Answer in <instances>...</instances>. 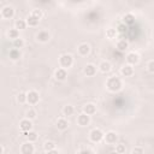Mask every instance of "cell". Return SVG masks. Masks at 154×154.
<instances>
[{
  "label": "cell",
  "mask_w": 154,
  "mask_h": 154,
  "mask_svg": "<svg viewBox=\"0 0 154 154\" xmlns=\"http://www.w3.org/2000/svg\"><path fill=\"white\" fill-rule=\"evenodd\" d=\"M114 152H117L118 154H125L126 153V147H125V144L124 143H118V144H116V150Z\"/></svg>",
  "instance_id": "d6a6232c"
},
{
  "label": "cell",
  "mask_w": 154,
  "mask_h": 154,
  "mask_svg": "<svg viewBox=\"0 0 154 154\" xmlns=\"http://www.w3.org/2000/svg\"><path fill=\"white\" fill-rule=\"evenodd\" d=\"M5 153V147H4V144H1L0 146V154H4Z\"/></svg>",
  "instance_id": "74e56055"
},
{
  "label": "cell",
  "mask_w": 154,
  "mask_h": 154,
  "mask_svg": "<svg viewBox=\"0 0 154 154\" xmlns=\"http://www.w3.org/2000/svg\"><path fill=\"white\" fill-rule=\"evenodd\" d=\"M30 14L34 16L35 18H37L38 20H41L42 17H43V12H42V10H40V8H35V10H32Z\"/></svg>",
  "instance_id": "1f68e13d"
},
{
  "label": "cell",
  "mask_w": 154,
  "mask_h": 154,
  "mask_svg": "<svg viewBox=\"0 0 154 154\" xmlns=\"http://www.w3.org/2000/svg\"><path fill=\"white\" fill-rule=\"evenodd\" d=\"M45 154H59V150H58V149H53V150H48V152H46Z\"/></svg>",
  "instance_id": "8d00e7d4"
},
{
  "label": "cell",
  "mask_w": 154,
  "mask_h": 154,
  "mask_svg": "<svg viewBox=\"0 0 154 154\" xmlns=\"http://www.w3.org/2000/svg\"><path fill=\"white\" fill-rule=\"evenodd\" d=\"M43 149L45 152H48V150H53V149H57V146L53 141H46L43 143Z\"/></svg>",
  "instance_id": "f1b7e54d"
},
{
  "label": "cell",
  "mask_w": 154,
  "mask_h": 154,
  "mask_svg": "<svg viewBox=\"0 0 154 154\" xmlns=\"http://www.w3.org/2000/svg\"><path fill=\"white\" fill-rule=\"evenodd\" d=\"M55 126L59 131H65L67 130L69 128V120L65 118V117H60L57 119V123H55Z\"/></svg>",
  "instance_id": "9a60e30c"
},
{
  "label": "cell",
  "mask_w": 154,
  "mask_h": 154,
  "mask_svg": "<svg viewBox=\"0 0 154 154\" xmlns=\"http://www.w3.org/2000/svg\"><path fill=\"white\" fill-rule=\"evenodd\" d=\"M12 46H13V48L20 49V48H23V47L25 46V41H24V38L19 37V38H17V40L12 41Z\"/></svg>",
  "instance_id": "83f0119b"
},
{
  "label": "cell",
  "mask_w": 154,
  "mask_h": 154,
  "mask_svg": "<svg viewBox=\"0 0 154 154\" xmlns=\"http://www.w3.org/2000/svg\"><path fill=\"white\" fill-rule=\"evenodd\" d=\"M103 138H105V132L99 128H95L89 132V140L91 142H94V143H99Z\"/></svg>",
  "instance_id": "277c9868"
},
{
  "label": "cell",
  "mask_w": 154,
  "mask_h": 154,
  "mask_svg": "<svg viewBox=\"0 0 154 154\" xmlns=\"http://www.w3.org/2000/svg\"><path fill=\"white\" fill-rule=\"evenodd\" d=\"M125 60H126V64L128 65H131V66H135L140 63V55L138 53L136 52H129L125 57Z\"/></svg>",
  "instance_id": "ba28073f"
},
{
  "label": "cell",
  "mask_w": 154,
  "mask_h": 154,
  "mask_svg": "<svg viewBox=\"0 0 154 154\" xmlns=\"http://www.w3.org/2000/svg\"><path fill=\"white\" fill-rule=\"evenodd\" d=\"M16 100H17L18 103H25V102H26V93H25V91L18 93L17 96H16Z\"/></svg>",
  "instance_id": "f546056e"
},
{
  "label": "cell",
  "mask_w": 154,
  "mask_h": 154,
  "mask_svg": "<svg viewBox=\"0 0 154 154\" xmlns=\"http://www.w3.org/2000/svg\"><path fill=\"white\" fill-rule=\"evenodd\" d=\"M147 70H148V72L154 73V59L148 61V64H147Z\"/></svg>",
  "instance_id": "e575fe53"
},
{
  "label": "cell",
  "mask_w": 154,
  "mask_h": 154,
  "mask_svg": "<svg viewBox=\"0 0 154 154\" xmlns=\"http://www.w3.org/2000/svg\"><path fill=\"white\" fill-rule=\"evenodd\" d=\"M54 78L57 81H59V82H64L67 78V70L63 69V67H58L54 71Z\"/></svg>",
  "instance_id": "7c38bea8"
},
{
  "label": "cell",
  "mask_w": 154,
  "mask_h": 154,
  "mask_svg": "<svg viewBox=\"0 0 154 154\" xmlns=\"http://www.w3.org/2000/svg\"><path fill=\"white\" fill-rule=\"evenodd\" d=\"M117 34H118V31H117V29H114V28H107V29H106V37H107L108 40L116 38Z\"/></svg>",
  "instance_id": "4316f807"
},
{
  "label": "cell",
  "mask_w": 154,
  "mask_h": 154,
  "mask_svg": "<svg viewBox=\"0 0 154 154\" xmlns=\"http://www.w3.org/2000/svg\"><path fill=\"white\" fill-rule=\"evenodd\" d=\"M25 118H28V119H30V120H34V119L36 118V111H35L32 107H30L29 109L25 111Z\"/></svg>",
  "instance_id": "4dcf8cb0"
},
{
  "label": "cell",
  "mask_w": 154,
  "mask_h": 154,
  "mask_svg": "<svg viewBox=\"0 0 154 154\" xmlns=\"http://www.w3.org/2000/svg\"><path fill=\"white\" fill-rule=\"evenodd\" d=\"M24 136L26 137V141H29V142H35L36 140H37V132L36 131H34V130H31V131H29V132H26V134H24Z\"/></svg>",
  "instance_id": "484cf974"
},
{
  "label": "cell",
  "mask_w": 154,
  "mask_h": 154,
  "mask_svg": "<svg viewBox=\"0 0 154 154\" xmlns=\"http://www.w3.org/2000/svg\"><path fill=\"white\" fill-rule=\"evenodd\" d=\"M19 129L22 132L26 134L29 131L32 130V120L28 119V118H23L20 122H19Z\"/></svg>",
  "instance_id": "8fae6325"
},
{
  "label": "cell",
  "mask_w": 154,
  "mask_h": 154,
  "mask_svg": "<svg viewBox=\"0 0 154 154\" xmlns=\"http://www.w3.org/2000/svg\"><path fill=\"white\" fill-rule=\"evenodd\" d=\"M7 37H8L10 40H12V41L19 38V37H20V35H19V30H17L16 28H11V29H8V30H7Z\"/></svg>",
  "instance_id": "7402d4cb"
},
{
  "label": "cell",
  "mask_w": 154,
  "mask_h": 154,
  "mask_svg": "<svg viewBox=\"0 0 154 154\" xmlns=\"http://www.w3.org/2000/svg\"><path fill=\"white\" fill-rule=\"evenodd\" d=\"M122 22H123V24H125V25H131V24H134V23H135V14L131 13V12L125 13V14L122 17Z\"/></svg>",
  "instance_id": "d6986e66"
},
{
  "label": "cell",
  "mask_w": 154,
  "mask_h": 154,
  "mask_svg": "<svg viewBox=\"0 0 154 154\" xmlns=\"http://www.w3.org/2000/svg\"><path fill=\"white\" fill-rule=\"evenodd\" d=\"M117 31H118V32H120V34H123L124 31H126V25H125V24H122V25L117 29Z\"/></svg>",
  "instance_id": "d590c367"
},
{
  "label": "cell",
  "mask_w": 154,
  "mask_h": 154,
  "mask_svg": "<svg viewBox=\"0 0 154 154\" xmlns=\"http://www.w3.org/2000/svg\"><path fill=\"white\" fill-rule=\"evenodd\" d=\"M97 70L101 72V73H108L111 70H112V64L109 63V61H107V60H102L100 64H99V66H97Z\"/></svg>",
  "instance_id": "e0dca14e"
},
{
  "label": "cell",
  "mask_w": 154,
  "mask_h": 154,
  "mask_svg": "<svg viewBox=\"0 0 154 154\" xmlns=\"http://www.w3.org/2000/svg\"><path fill=\"white\" fill-rule=\"evenodd\" d=\"M131 154H144V149L140 146H136L131 149Z\"/></svg>",
  "instance_id": "836d02e7"
},
{
  "label": "cell",
  "mask_w": 154,
  "mask_h": 154,
  "mask_svg": "<svg viewBox=\"0 0 154 154\" xmlns=\"http://www.w3.org/2000/svg\"><path fill=\"white\" fill-rule=\"evenodd\" d=\"M109 154H118L117 152H112V153H109Z\"/></svg>",
  "instance_id": "f35d334b"
},
{
  "label": "cell",
  "mask_w": 154,
  "mask_h": 154,
  "mask_svg": "<svg viewBox=\"0 0 154 154\" xmlns=\"http://www.w3.org/2000/svg\"><path fill=\"white\" fill-rule=\"evenodd\" d=\"M106 88L111 93H117L123 88V81L118 76H111L106 81Z\"/></svg>",
  "instance_id": "6da1fadb"
},
{
  "label": "cell",
  "mask_w": 154,
  "mask_h": 154,
  "mask_svg": "<svg viewBox=\"0 0 154 154\" xmlns=\"http://www.w3.org/2000/svg\"><path fill=\"white\" fill-rule=\"evenodd\" d=\"M116 47L118 48V51L124 52V51H126L129 48V41L126 38H119L117 41V43H116Z\"/></svg>",
  "instance_id": "ffe728a7"
},
{
  "label": "cell",
  "mask_w": 154,
  "mask_h": 154,
  "mask_svg": "<svg viewBox=\"0 0 154 154\" xmlns=\"http://www.w3.org/2000/svg\"><path fill=\"white\" fill-rule=\"evenodd\" d=\"M28 26V24H26V20L25 19H22V18H19V19H16V22H14V28L17 29V30H24L25 28Z\"/></svg>",
  "instance_id": "cb8c5ba5"
},
{
  "label": "cell",
  "mask_w": 154,
  "mask_h": 154,
  "mask_svg": "<svg viewBox=\"0 0 154 154\" xmlns=\"http://www.w3.org/2000/svg\"><path fill=\"white\" fill-rule=\"evenodd\" d=\"M19 152H20V154H34L35 153V146L32 142L25 141L20 144Z\"/></svg>",
  "instance_id": "8992f818"
},
{
  "label": "cell",
  "mask_w": 154,
  "mask_h": 154,
  "mask_svg": "<svg viewBox=\"0 0 154 154\" xmlns=\"http://www.w3.org/2000/svg\"><path fill=\"white\" fill-rule=\"evenodd\" d=\"M90 122H91V118H90V116H88V114H85L84 112H82V113H79L78 116H77V119H76V123L79 125V126H87V125H89L90 124Z\"/></svg>",
  "instance_id": "30bf717a"
},
{
  "label": "cell",
  "mask_w": 154,
  "mask_h": 154,
  "mask_svg": "<svg viewBox=\"0 0 154 154\" xmlns=\"http://www.w3.org/2000/svg\"><path fill=\"white\" fill-rule=\"evenodd\" d=\"M73 57L70 54V53H64L59 57L58 59V63H59V67H63V69H70L72 65H73Z\"/></svg>",
  "instance_id": "7a4b0ae2"
},
{
  "label": "cell",
  "mask_w": 154,
  "mask_h": 154,
  "mask_svg": "<svg viewBox=\"0 0 154 154\" xmlns=\"http://www.w3.org/2000/svg\"><path fill=\"white\" fill-rule=\"evenodd\" d=\"M96 71H97V67L94 64H87L83 70V72L87 77H94L96 75Z\"/></svg>",
  "instance_id": "ac0fdd59"
},
{
  "label": "cell",
  "mask_w": 154,
  "mask_h": 154,
  "mask_svg": "<svg viewBox=\"0 0 154 154\" xmlns=\"http://www.w3.org/2000/svg\"><path fill=\"white\" fill-rule=\"evenodd\" d=\"M134 73H135V69L131 65L125 64L120 67V75L123 77H131V76H134Z\"/></svg>",
  "instance_id": "5bb4252c"
},
{
  "label": "cell",
  "mask_w": 154,
  "mask_h": 154,
  "mask_svg": "<svg viewBox=\"0 0 154 154\" xmlns=\"http://www.w3.org/2000/svg\"><path fill=\"white\" fill-rule=\"evenodd\" d=\"M82 112H84L85 114H88V116L91 117L93 114L96 113V105H95L94 102H88V103H85V105L83 106Z\"/></svg>",
  "instance_id": "2e32d148"
},
{
  "label": "cell",
  "mask_w": 154,
  "mask_h": 154,
  "mask_svg": "<svg viewBox=\"0 0 154 154\" xmlns=\"http://www.w3.org/2000/svg\"><path fill=\"white\" fill-rule=\"evenodd\" d=\"M35 38H36V41L40 42V43H46V42H48L49 38H51V34H49L48 30L42 29V30H40V31L36 34Z\"/></svg>",
  "instance_id": "9c48e42d"
},
{
  "label": "cell",
  "mask_w": 154,
  "mask_h": 154,
  "mask_svg": "<svg viewBox=\"0 0 154 154\" xmlns=\"http://www.w3.org/2000/svg\"><path fill=\"white\" fill-rule=\"evenodd\" d=\"M103 141H105L107 144H109V146H116V144H117V141H118V134H117L116 131L109 130V131H107V132L105 134Z\"/></svg>",
  "instance_id": "52a82bcc"
},
{
  "label": "cell",
  "mask_w": 154,
  "mask_h": 154,
  "mask_svg": "<svg viewBox=\"0 0 154 154\" xmlns=\"http://www.w3.org/2000/svg\"><path fill=\"white\" fill-rule=\"evenodd\" d=\"M40 101V94L38 91L31 89L29 91H26V103H29L30 106H35L37 105Z\"/></svg>",
  "instance_id": "5b68a950"
},
{
  "label": "cell",
  "mask_w": 154,
  "mask_h": 154,
  "mask_svg": "<svg viewBox=\"0 0 154 154\" xmlns=\"http://www.w3.org/2000/svg\"><path fill=\"white\" fill-rule=\"evenodd\" d=\"M75 113V107L72 106V105H65L64 107H63V114L65 116V117H70V116H72Z\"/></svg>",
  "instance_id": "d4e9b609"
},
{
  "label": "cell",
  "mask_w": 154,
  "mask_h": 154,
  "mask_svg": "<svg viewBox=\"0 0 154 154\" xmlns=\"http://www.w3.org/2000/svg\"><path fill=\"white\" fill-rule=\"evenodd\" d=\"M25 20H26L28 26H31V28L37 26V25H38V23H40V20H38L37 18H35L34 16H31V14H29V16L25 18Z\"/></svg>",
  "instance_id": "603a6c76"
},
{
  "label": "cell",
  "mask_w": 154,
  "mask_h": 154,
  "mask_svg": "<svg viewBox=\"0 0 154 154\" xmlns=\"http://www.w3.org/2000/svg\"><path fill=\"white\" fill-rule=\"evenodd\" d=\"M77 53L81 57H87L90 53V46H89V43H87V42L79 43L78 47H77Z\"/></svg>",
  "instance_id": "4fadbf2b"
},
{
  "label": "cell",
  "mask_w": 154,
  "mask_h": 154,
  "mask_svg": "<svg viewBox=\"0 0 154 154\" xmlns=\"http://www.w3.org/2000/svg\"><path fill=\"white\" fill-rule=\"evenodd\" d=\"M8 57L11 60L16 61V60H19L22 58V52L20 49H17V48H11L10 52H8Z\"/></svg>",
  "instance_id": "44dd1931"
},
{
  "label": "cell",
  "mask_w": 154,
  "mask_h": 154,
  "mask_svg": "<svg viewBox=\"0 0 154 154\" xmlns=\"http://www.w3.org/2000/svg\"><path fill=\"white\" fill-rule=\"evenodd\" d=\"M14 14H16V11L12 5H5L0 10V17L2 19H12Z\"/></svg>",
  "instance_id": "3957f363"
}]
</instances>
